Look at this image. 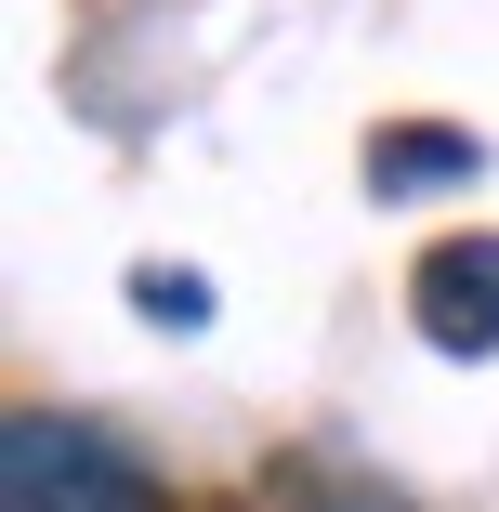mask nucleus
<instances>
[{
    "instance_id": "nucleus-2",
    "label": "nucleus",
    "mask_w": 499,
    "mask_h": 512,
    "mask_svg": "<svg viewBox=\"0 0 499 512\" xmlns=\"http://www.w3.org/2000/svg\"><path fill=\"white\" fill-rule=\"evenodd\" d=\"M408 329L434 355H499V237H434L408 263Z\"/></svg>"
},
{
    "instance_id": "nucleus-4",
    "label": "nucleus",
    "mask_w": 499,
    "mask_h": 512,
    "mask_svg": "<svg viewBox=\"0 0 499 512\" xmlns=\"http://www.w3.org/2000/svg\"><path fill=\"white\" fill-rule=\"evenodd\" d=\"M132 302H145L158 329H197V316H211V276H184V263H145V276H132Z\"/></svg>"
},
{
    "instance_id": "nucleus-3",
    "label": "nucleus",
    "mask_w": 499,
    "mask_h": 512,
    "mask_svg": "<svg viewBox=\"0 0 499 512\" xmlns=\"http://www.w3.org/2000/svg\"><path fill=\"white\" fill-rule=\"evenodd\" d=\"M460 171H486V145L447 132V119H394V132L368 145V184H381V197H421V184H460Z\"/></svg>"
},
{
    "instance_id": "nucleus-1",
    "label": "nucleus",
    "mask_w": 499,
    "mask_h": 512,
    "mask_svg": "<svg viewBox=\"0 0 499 512\" xmlns=\"http://www.w3.org/2000/svg\"><path fill=\"white\" fill-rule=\"evenodd\" d=\"M0 512H171V499H158V473L106 421L14 407V421H0Z\"/></svg>"
}]
</instances>
